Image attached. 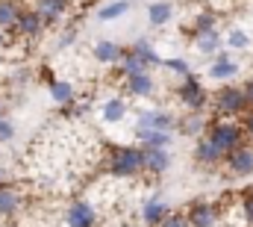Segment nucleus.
Returning <instances> with one entry per match:
<instances>
[{"instance_id":"nucleus-19","label":"nucleus","mask_w":253,"mask_h":227,"mask_svg":"<svg viewBox=\"0 0 253 227\" xmlns=\"http://www.w3.org/2000/svg\"><path fill=\"white\" fill-rule=\"evenodd\" d=\"M100 118L106 124H121L126 118V101L124 98H109L103 107H100Z\"/></svg>"},{"instance_id":"nucleus-6","label":"nucleus","mask_w":253,"mask_h":227,"mask_svg":"<svg viewBox=\"0 0 253 227\" xmlns=\"http://www.w3.org/2000/svg\"><path fill=\"white\" fill-rule=\"evenodd\" d=\"M65 225L68 227H97V210H94V204L85 201V198L74 201L68 207V213H65Z\"/></svg>"},{"instance_id":"nucleus-34","label":"nucleus","mask_w":253,"mask_h":227,"mask_svg":"<svg viewBox=\"0 0 253 227\" xmlns=\"http://www.w3.org/2000/svg\"><path fill=\"white\" fill-rule=\"evenodd\" d=\"M242 89H245V95H248V104H251V110H253V77H251V80H245V86H242Z\"/></svg>"},{"instance_id":"nucleus-27","label":"nucleus","mask_w":253,"mask_h":227,"mask_svg":"<svg viewBox=\"0 0 253 227\" xmlns=\"http://www.w3.org/2000/svg\"><path fill=\"white\" fill-rule=\"evenodd\" d=\"M18 207H21L18 192L3 186V189H0V216H3V219H9V216H15V213H18Z\"/></svg>"},{"instance_id":"nucleus-22","label":"nucleus","mask_w":253,"mask_h":227,"mask_svg":"<svg viewBox=\"0 0 253 227\" xmlns=\"http://www.w3.org/2000/svg\"><path fill=\"white\" fill-rule=\"evenodd\" d=\"M141 148H168L171 145V133L165 130H135Z\"/></svg>"},{"instance_id":"nucleus-12","label":"nucleus","mask_w":253,"mask_h":227,"mask_svg":"<svg viewBox=\"0 0 253 227\" xmlns=\"http://www.w3.org/2000/svg\"><path fill=\"white\" fill-rule=\"evenodd\" d=\"M212 124H206L203 113H186L183 118H177V130L183 136H206Z\"/></svg>"},{"instance_id":"nucleus-5","label":"nucleus","mask_w":253,"mask_h":227,"mask_svg":"<svg viewBox=\"0 0 253 227\" xmlns=\"http://www.w3.org/2000/svg\"><path fill=\"white\" fill-rule=\"evenodd\" d=\"M189 225L191 227H218L221 219V207L212 201H191L189 204Z\"/></svg>"},{"instance_id":"nucleus-20","label":"nucleus","mask_w":253,"mask_h":227,"mask_svg":"<svg viewBox=\"0 0 253 227\" xmlns=\"http://www.w3.org/2000/svg\"><path fill=\"white\" fill-rule=\"evenodd\" d=\"M212 30H218V15H215V12L203 9V12H197V15L191 18V36H194V39L203 36V33H212Z\"/></svg>"},{"instance_id":"nucleus-24","label":"nucleus","mask_w":253,"mask_h":227,"mask_svg":"<svg viewBox=\"0 0 253 227\" xmlns=\"http://www.w3.org/2000/svg\"><path fill=\"white\" fill-rule=\"evenodd\" d=\"M21 9H24V6L15 3V0H0V30H15Z\"/></svg>"},{"instance_id":"nucleus-38","label":"nucleus","mask_w":253,"mask_h":227,"mask_svg":"<svg viewBox=\"0 0 253 227\" xmlns=\"http://www.w3.org/2000/svg\"><path fill=\"white\" fill-rule=\"evenodd\" d=\"M3 45H6V39H3V33H0V48H3Z\"/></svg>"},{"instance_id":"nucleus-16","label":"nucleus","mask_w":253,"mask_h":227,"mask_svg":"<svg viewBox=\"0 0 253 227\" xmlns=\"http://www.w3.org/2000/svg\"><path fill=\"white\" fill-rule=\"evenodd\" d=\"M36 12L44 18V24H56L68 12V0H36Z\"/></svg>"},{"instance_id":"nucleus-11","label":"nucleus","mask_w":253,"mask_h":227,"mask_svg":"<svg viewBox=\"0 0 253 227\" xmlns=\"http://www.w3.org/2000/svg\"><path fill=\"white\" fill-rule=\"evenodd\" d=\"M168 219V207L162 198H147L144 207H141V222L147 227H159L162 222Z\"/></svg>"},{"instance_id":"nucleus-23","label":"nucleus","mask_w":253,"mask_h":227,"mask_svg":"<svg viewBox=\"0 0 253 227\" xmlns=\"http://www.w3.org/2000/svg\"><path fill=\"white\" fill-rule=\"evenodd\" d=\"M221 42H227V36H221V30H212V33H203L194 39V48L200 54H218L221 51Z\"/></svg>"},{"instance_id":"nucleus-35","label":"nucleus","mask_w":253,"mask_h":227,"mask_svg":"<svg viewBox=\"0 0 253 227\" xmlns=\"http://www.w3.org/2000/svg\"><path fill=\"white\" fill-rule=\"evenodd\" d=\"M245 133H248V139H253V110L245 115Z\"/></svg>"},{"instance_id":"nucleus-31","label":"nucleus","mask_w":253,"mask_h":227,"mask_svg":"<svg viewBox=\"0 0 253 227\" xmlns=\"http://www.w3.org/2000/svg\"><path fill=\"white\" fill-rule=\"evenodd\" d=\"M165 68H168V71H174V74H180L183 80L191 74V68H189V62H186V59H165Z\"/></svg>"},{"instance_id":"nucleus-10","label":"nucleus","mask_w":253,"mask_h":227,"mask_svg":"<svg viewBox=\"0 0 253 227\" xmlns=\"http://www.w3.org/2000/svg\"><path fill=\"white\" fill-rule=\"evenodd\" d=\"M227 160V154L209 139V136H200L197 139V145H194V163L197 166H218V163H224Z\"/></svg>"},{"instance_id":"nucleus-26","label":"nucleus","mask_w":253,"mask_h":227,"mask_svg":"<svg viewBox=\"0 0 253 227\" xmlns=\"http://www.w3.org/2000/svg\"><path fill=\"white\" fill-rule=\"evenodd\" d=\"M129 51H132V54H138V57L144 59V62H147V68L165 65V59H162L159 54H156V51H153V48H150V42H147V39H138V42H135V45H132Z\"/></svg>"},{"instance_id":"nucleus-13","label":"nucleus","mask_w":253,"mask_h":227,"mask_svg":"<svg viewBox=\"0 0 253 227\" xmlns=\"http://www.w3.org/2000/svg\"><path fill=\"white\" fill-rule=\"evenodd\" d=\"M126 92L132 95V98H150V95H156V80L150 77V71L147 74H135V77H126Z\"/></svg>"},{"instance_id":"nucleus-9","label":"nucleus","mask_w":253,"mask_h":227,"mask_svg":"<svg viewBox=\"0 0 253 227\" xmlns=\"http://www.w3.org/2000/svg\"><path fill=\"white\" fill-rule=\"evenodd\" d=\"M42 30H44V18L36 12V6H24V9H21V15H18L15 33H18V36H24V39H36Z\"/></svg>"},{"instance_id":"nucleus-25","label":"nucleus","mask_w":253,"mask_h":227,"mask_svg":"<svg viewBox=\"0 0 253 227\" xmlns=\"http://www.w3.org/2000/svg\"><path fill=\"white\" fill-rule=\"evenodd\" d=\"M50 98L56 101V107H71V104H74V86H71L68 80L50 83Z\"/></svg>"},{"instance_id":"nucleus-36","label":"nucleus","mask_w":253,"mask_h":227,"mask_svg":"<svg viewBox=\"0 0 253 227\" xmlns=\"http://www.w3.org/2000/svg\"><path fill=\"white\" fill-rule=\"evenodd\" d=\"M71 42H74V30H65V33H62V39H59V48H68Z\"/></svg>"},{"instance_id":"nucleus-37","label":"nucleus","mask_w":253,"mask_h":227,"mask_svg":"<svg viewBox=\"0 0 253 227\" xmlns=\"http://www.w3.org/2000/svg\"><path fill=\"white\" fill-rule=\"evenodd\" d=\"M3 113H6V107H3V101H0V118H3Z\"/></svg>"},{"instance_id":"nucleus-17","label":"nucleus","mask_w":253,"mask_h":227,"mask_svg":"<svg viewBox=\"0 0 253 227\" xmlns=\"http://www.w3.org/2000/svg\"><path fill=\"white\" fill-rule=\"evenodd\" d=\"M91 54H94V59H97L100 65H115V62H121V57H124V51H121V45H115V42H109V39H103V42H97Z\"/></svg>"},{"instance_id":"nucleus-32","label":"nucleus","mask_w":253,"mask_h":227,"mask_svg":"<svg viewBox=\"0 0 253 227\" xmlns=\"http://www.w3.org/2000/svg\"><path fill=\"white\" fill-rule=\"evenodd\" d=\"M159 227H191V225H189V216L186 213H168V219Z\"/></svg>"},{"instance_id":"nucleus-29","label":"nucleus","mask_w":253,"mask_h":227,"mask_svg":"<svg viewBox=\"0 0 253 227\" xmlns=\"http://www.w3.org/2000/svg\"><path fill=\"white\" fill-rule=\"evenodd\" d=\"M239 210H242L245 225L253 227V186H245V189L239 192Z\"/></svg>"},{"instance_id":"nucleus-15","label":"nucleus","mask_w":253,"mask_h":227,"mask_svg":"<svg viewBox=\"0 0 253 227\" xmlns=\"http://www.w3.org/2000/svg\"><path fill=\"white\" fill-rule=\"evenodd\" d=\"M236 74H239V65H236V59L230 54H218L215 62L209 65V77L212 80H233Z\"/></svg>"},{"instance_id":"nucleus-14","label":"nucleus","mask_w":253,"mask_h":227,"mask_svg":"<svg viewBox=\"0 0 253 227\" xmlns=\"http://www.w3.org/2000/svg\"><path fill=\"white\" fill-rule=\"evenodd\" d=\"M144 166H147V174H165L171 166L168 148H144Z\"/></svg>"},{"instance_id":"nucleus-2","label":"nucleus","mask_w":253,"mask_h":227,"mask_svg":"<svg viewBox=\"0 0 253 227\" xmlns=\"http://www.w3.org/2000/svg\"><path fill=\"white\" fill-rule=\"evenodd\" d=\"M212 110L218 113V118H236V115H248L251 113V104H248V95L242 86H233V83H224L215 89L212 95Z\"/></svg>"},{"instance_id":"nucleus-18","label":"nucleus","mask_w":253,"mask_h":227,"mask_svg":"<svg viewBox=\"0 0 253 227\" xmlns=\"http://www.w3.org/2000/svg\"><path fill=\"white\" fill-rule=\"evenodd\" d=\"M171 18H174V6H171L168 0H156V3L147 6V21H150V27H165Z\"/></svg>"},{"instance_id":"nucleus-33","label":"nucleus","mask_w":253,"mask_h":227,"mask_svg":"<svg viewBox=\"0 0 253 227\" xmlns=\"http://www.w3.org/2000/svg\"><path fill=\"white\" fill-rule=\"evenodd\" d=\"M12 136H15V127H12V121L0 118V139H3V142H9Z\"/></svg>"},{"instance_id":"nucleus-8","label":"nucleus","mask_w":253,"mask_h":227,"mask_svg":"<svg viewBox=\"0 0 253 227\" xmlns=\"http://www.w3.org/2000/svg\"><path fill=\"white\" fill-rule=\"evenodd\" d=\"M224 166H227L230 174H236V177H251L253 174V148H248V145L236 148L233 154H227Z\"/></svg>"},{"instance_id":"nucleus-3","label":"nucleus","mask_w":253,"mask_h":227,"mask_svg":"<svg viewBox=\"0 0 253 227\" xmlns=\"http://www.w3.org/2000/svg\"><path fill=\"white\" fill-rule=\"evenodd\" d=\"M224 154H233L236 148H242L245 145V124H236V121H230V118H218V121H212V127H209V133H206Z\"/></svg>"},{"instance_id":"nucleus-7","label":"nucleus","mask_w":253,"mask_h":227,"mask_svg":"<svg viewBox=\"0 0 253 227\" xmlns=\"http://www.w3.org/2000/svg\"><path fill=\"white\" fill-rule=\"evenodd\" d=\"M174 127H177V118L168 110H144L135 118V130H165V133H171Z\"/></svg>"},{"instance_id":"nucleus-21","label":"nucleus","mask_w":253,"mask_h":227,"mask_svg":"<svg viewBox=\"0 0 253 227\" xmlns=\"http://www.w3.org/2000/svg\"><path fill=\"white\" fill-rule=\"evenodd\" d=\"M118 71L126 77H135V74H147V62L138 57V54H132V51H126L124 57H121V62H118Z\"/></svg>"},{"instance_id":"nucleus-4","label":"nucleus","mask_w":253,"mask_h":227,"mask_svg":"<svg viewBox=\"0 0 253 227\" xmlns=\"http://www.w3.org/2000/svg\"><path fill=\"white\" fill-rule=\"evenodd\" d=\"M177 98H180V104L189 110V113H203L206 107H212V95L203 89V83L189 74L180 86H177Z\"/></svg>"},{"instance_id":"nucleus-1","label":"nucleus","mask_w":253,"mask_h":227,"mask_svg":"<svg viewBox=\"0 0 253 227\" xmlns=\"http://www.w3.org/2000/svg\"><path fill=\"white\" fill-rule=\"evenodd\" d=\"M144 148H135V145H118L109 151V160H106V174L115 177V180H132L138 174H144Z\"/></svg>"},{"instance_id":"nucleus-30","label":"nucleus","mask_w":253,"mask_h":227,"mask_svg":"<svg viewBox=\"0 0 253 227\" xmlns=\"http://www.w3.org/2000/svg\"><path fill=\"white\" fill-rule=\"evenodd\" d=\"M227 45H230L233 51H245V48H251V33L242 30V27H233V30L227 33Z\"/></svg>"},{"instance_id":"nucleus-28","label":"nucleus","mask_w":253,"mask_h":227,"mask_svg":"<svg viewBox=\"0 0 253 227\" xmlns=\"http://www.w3.org/2000/svg\"><path fill=\"white\" fill-rule=\"evenodd\" d=\"M124 12H129V0H112V3H103V6L97 9V18H100V21H115V18H121Z\"/></svg>"}]
</instances>
